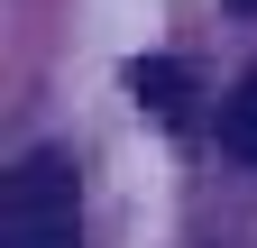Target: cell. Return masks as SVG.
<instances>
[{"label": "cell", "instance_id": "cell-1", "mask_svg": "<svg viewBox=\"0 0 257 248\" xmlns=\"http://www.w3.org/2000/svg\"><path fill=\"white\" fill-rule=\"evenodd\" d=\"M0 248H83V184L74 157H19L10 184H0Z\"/></svg>", "mask_w": 257, "mask_h": 248}, {"label": "cell", "instance_id": "cell-2", "mask_svg": "<svg viewBox=\"0 0 257 248\" xmlns=\"http://www.w3.org/2000/svg\"><path fill=\"white\" fill-rule=\"evenodd\" d=\"M128 92L156 101V110H184V101H193V83H184L175 65H128Z\"/></svg>", "mask_w": 257, "mask_h": 248}, {"label": "cell", "instance_id": "cell-3", "mask_svg": "<svg viewBox=\"0 0 257 248\" xmlns=\"http://www.w3.org/2000/svg\"><path fill=\"white\" fill-rule=\"evenodd\" d=\"M220 138H230V157H239V166H257V83H239V92H230Z\"/></svg>", "mask_w": 257, "mask_h": 248}, {"label": "cell", "instance_id": "cell-4", "mask_svg": "<svg viewBox=\"0 0 257 248\" xmlns=\"http://www.w3.org/2000/svg\"><path fill=\"white\" fill-rule=\"evenodd\" d=\"M230 10H257V0H230Z\"/></svg>", "mask_w": 257, "mask_h": 248}]
</instances>
